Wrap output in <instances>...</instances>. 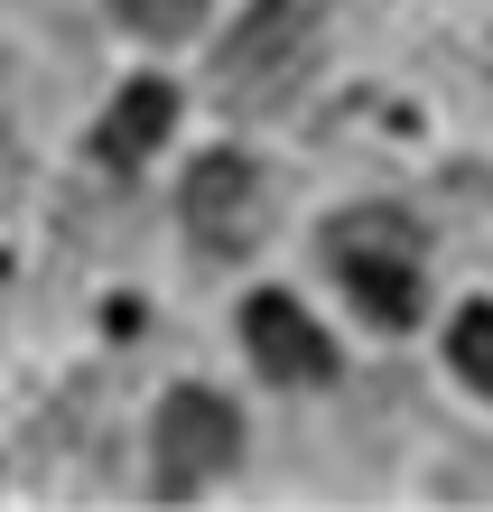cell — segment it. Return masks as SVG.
Here are the masks:
<instances>
[{
	"label": "cell",
	"instance_id": "1",
	"mask_svg": "<svg viewBox=\"0 0 493 512\" xmlns=\"http://www.w3.org/2000/svg\"><path fill=\"white\" fill-rule=\"evenodd\" d=\"M326 261L345 298L373 326H410L419 317V224L400 215V205H345V215L326 224Z\"/></svg>",
	"mask_w": 493,
	"mask_h": 512
},
{
	"label": "cell",
	"instance_id": "2",
	"mask_svg": "<svg viewBox=\"0 0 493 512\" xmlns=\"http://www.w3.org/2000/svg\"><path fill=\"white\" fill-rule=\"evenodd\" d=\"M317 75V10L298 0H252V19L214 47V94L233 112H280Z\"/></svg>",
	"mask_w": 493,
	"mask_h": 512
},
{
	"label": "cell",
	"instance_id": "3",
	"mask_svg": "<svg viewBox=\"0 0 493 512\" xmlns=\"http://www.w3.org/2000/svg\"><path fill=\"white\" fill-rule=\"evenodd\" d=\"M233 457H242L233 401H214V391H168V410H159V485L196 494L205 475H224Z\"/></svg>",
	"mask_w": 493,
	"mask_h": 512
},
{
	"label": "cell",
	"instance_id": "4",
	"mask_svg": "<svg viewBox=\"0 0 493 512\" xmlns=\"http://www.w3.org/2000/svg\"><path fill=\"white\" fill-rule=\"evenodd\" d=\"M261 168L252 159H233V149H214V159L187 168V233L205 252H252L261 243Z\"/></svg>",
	"mask_w": 493,
	"mask_h": 512
},
{
	"label": "cell",
	"instance_id": "5",
	"mask_svg": "<svg viewBox=\"0 0 493 512\" xmlns=\"http://www.w3.org/2000/svg\"><path fill=\"white\" fill-rule=\"evenodd\" d=\"M242 345H252V364L270 382H326L335 373V345L317 336V317H307L298 298H280V289H261L252 308H242Z\"/></svg>",
	"mask_w": 493,
	"mask_h": 512
},
{
	"label": "cell",
	"instance_id": "6",
	"mask_svg": "<svg viewBox=\"0 0 493 512\" xmlns=\"http://www.w3.org/2000/svg\"><path fill=\"white\" fill-rule=\"evenodd\" d=\"M168 122H177V94H168V84H131V94L112 103V122H103V159L112 168H140L149 149L168 140Z\"/></svg>",
	"mask_w": 493,
	"mask_h": 512
},
{
	"label": "cell",
	"instance_id": "7",
	"mask_svg": "<svg viewBox=\"0 0 493 512\" xmlns=\"http://www.w3.org/2000/svg\"><path fill=\"white\" fill-rule=\"evenodd\" d=\"M447 364L466 373L475 391H493V308H456V326H447Z\"/></svg>",
	"mask_w": 493,
	"mask_h": 512
},
{
	"label": "cell",
	"instance_id": "8",
	"mask_svg": "<svg viewBox=\"0 0 493 512\" xmlns=\"http://www.w3.org/2000/svg\"><path fill=\"white\" fill-rule=\"evenodd\" d=\"M131 28H149V38H187V28L205 19V0H112Z\"/></svg>",
	"mask_w": 493,
	"mask_h": 512
}]
</instances>
